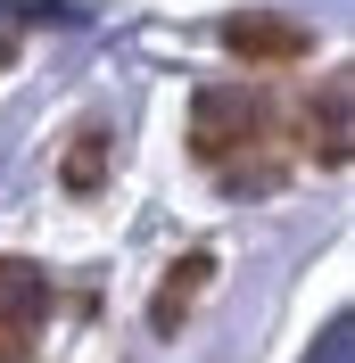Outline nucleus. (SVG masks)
Masks as SVG:
<instances>
[{
  "label": "nucleus",
  "mask_w": 355,
  "mask_h": 363,
  "mask_svg": "<svg viewBox=\"0 0 355 363\" xmlns=\"http://www.w3.org/2000/svg\"><path fill=\"white\" fill-rule=\"evenodd\" d=\"M50 272L25 264V256H0V363H33V347H42L50 330Z\"/></svg>",
  "instance_id": "2"
},
{
  "label": "nucleus",
  "mask_w": 355,
  "mask_h": 363,
  "mask_svg": "<svg viewBox=\"0 0 355 363\" xmlns=\"http://www.w3.org/2000/svg\"><path fill=\"white\" fill-rule=\"evenodd\" d=\"M207 281H215V248H190L182 264H165V281H157V297H149V330H157V339H174L182 322L199 314Z\"/></svg>",
  "instance_id": "3"
},
{
  "label": "nucleus",
  "mask_w": 355,
  "mask_h": 363,
  "mask_svg": "<svg viewBox=\"0 0 355 363\" xmlns=\"http://www.w3.org/2000/svg\"><path fill=\"white\" fill-rule=\"evenodd\" d=\"M99 174H108V133H75V149H67V190H91Z\"/></svg>",
  "instance_id": "6"
},
{
  "label": "nucleus",
  "mask_w": 355,
  "mask_h": 363,
  "mask_svg": "<svg viewBox=\"0 0 355 363\" xmlns=\"http://www.w3.org/2000/svg\"><path fill=\"white\" fill-rule=\"evenodd\" d=\"M297 140H306V157L347 165V74H331V83L306 99V124H297Z\"/></svg>",
  "instance_id": "5"
},
{
  "label": "nucleus",
  "mask_w": 355,
  "mask_h": 363,
  "mask_svg": "<svg viewBox=\"0 0 355 363\" xmlns=\"http://www.w3.org/2000/svg\"><path fill=\"white\" fill-rule=\"evenodd\" d=\"M223 42L240 50L248 67H273V58H306L314 33H306V25H289V17H273V9H248V17L223 25Z\"/></svg>",
  "instance_id": "4"
},
{
  "label": "nucleus",
  "mask_w": 355,
  "mask_h": 363,
  "mask_svg": "<svg viewBox=\"0 0 355 363\" xmlns=\"http://www.w3.org/2000/svg\"><path fill=\"white\" fill-rule=\"evenodd\" d=\"M273 149V108L248 83H207L190 99V157L215 182H248V157Z\"/></svg>",
  "instance_id": "1"
}]
</instances>
